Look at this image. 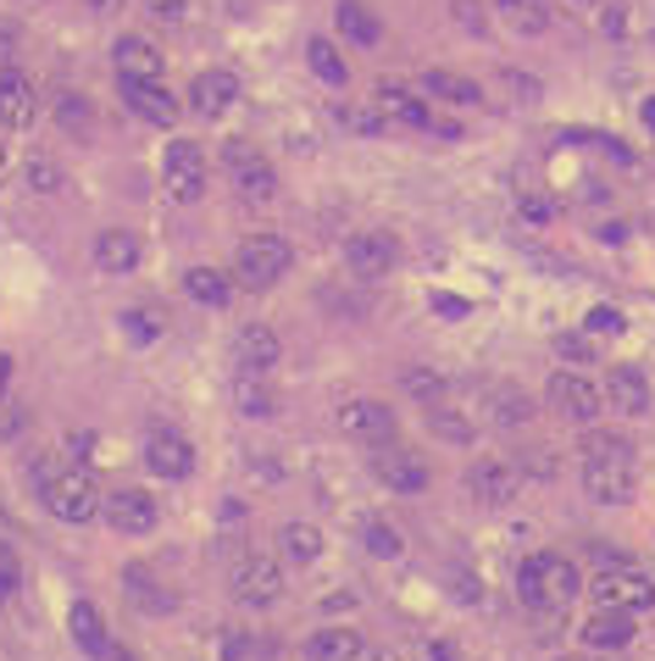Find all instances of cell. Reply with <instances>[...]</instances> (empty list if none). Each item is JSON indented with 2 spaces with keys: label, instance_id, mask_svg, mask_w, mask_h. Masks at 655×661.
<instances>
[{
  "label": "cell",
  "instance_id": "cell-11",
  "mask_svg": "<svg viewBox=\"0 0 655 661\" xmlns=\"http://www.w3.org/2000/svg\"><path fill=\"white\" fill-rule=\"evenodd\" d=\"M334 423H340V434L356 440V445H389V440H395V412H389L384 401H345V406L334 412Z\"/></svg>",
  "mask_w": 655,
  "mask_h": 661
},
{
  "label": "cell",
  "instance_id": "cell-39",
  "mask_svg": "<svg viewBox=\"0 0 655 661\" xmlns=\"http://www.w3.org/2000/svg\"><path fill=\"white\" fill-rule=\"evenodd\" d=\"M401 390H406L412 401H423V406H439V401H445V379H439L434 368H412V373L401 379Z\"/></svg>",
  "mask_w": 655,
  "mask_h": 661
},
{
  "label": "cell",
  "instance_id": "cell-57",
  "mask_svg": "<svg viewBox=\"0 0 655 661\" xmlns=\"http://www.w3.org/2000/svg\"><path fill=\"white\" fill-rule=\"evenodd\" d=\"M0 178H7V145H0Z\"/></svg>",
  "mask_w": 655,
  "mask_h": 661
},
{
  "label": "cell",
  "instance_id": "cell-37",
  "mask_svg": "<svg viewBox=\"0 0 655 661\" xmlns=\"http://www.w3.org/2000/svg\"><path fill=\"white\" fill-rule=\"evenodd\" d=\"M233 401H239V412H245V417H272V412H278L272 384H261V379H250V373H239V379H233Z\"/></svg>",
  "mask_w": 655,
  "mask_h": 661
},
{
  "label": "cell",
  "instance_id": "cell-27",
  "mask_svg": "<svg viewBox=\"0 0 655 661\" xmlns=\"http://www.w3.org/2000/svg\"><path fill=\"white\" fill-rule=\"evenodd\" d=\"M423 90H428L434 101H445V106H484V90H478L467 73H450V68L423 73Z\"/></svg>",
  "mask_w": 655,
  "mask_h": 661
},
{
  "label": "cell",
  "instance_id": "cell-18",
  "mask_svg": "<svg viewBox=\"0 0 655 661\" xmlns=\"http://www.w3.org/2000/svg\"><path fill=\"white\" fill-rule=\"evenodd\" d=\"M583 489L600 506H622L633 495V462H583Z\"/></svg>",
  "mask_w": 655,
  "mask_h": 661
},
{
  "label": "cell",
  "instance_id": "cell-28",
  "mask_svg": "<svg viewBox=\"0 0 655 661\" xmlns=\"http://www.w3.org/2000/svg\"><path fill=\"white\" fill-rule=\"evenodd\" d=\"M51 112H56V123H62L73 140H90V134H95V101H84L79 90H56V95H51Z\"/></svg>",
  "mask_w": 655,
  "mask_h": 661
},
{
  "label": "cell",
  "instance_id": "cell-50",
  "mask_svg": "<svg viewBox=\"0 0 655 661\" xmlns=\"http://www.w3.org/2000/svg\"><path fill=\"white\" fill-rule=\"evenodd\" d=\"M84 7H90V12H95V18H112V12H117V7H123V0H84Z\"/></svg>",
  "mask_w": 655,
  "mask_h": 661
},
{
  "label": "cell",
  "instance_id": "cell-46",
  "mask_svg": "<svg viewBox=\"0 0 655 661\" xmlns=\"http://www.w3.org/2000/svg\"><path fill=\"white\" fill-rule=\"evenodd\" d=\"M600 29H605L611 40L627 34V7H622V0H600Z\"/></svg>",
  "mask_w": 655,
  "mask_h": 661
},
{
  "label": "cell",
  "instance_id": "cell-26",
  "mask_svg": "<svg viewBox=\"0 0 655 661\" xmlns=\"http://www.w3.org/2000/svg\"><path fill=\"white\" fill-rule=\"evenodd\" d=\"M112 56H117V79H162V56H156V45L139 40V34H123V40L112 45Z\"/></svg>",
  "mask_w": 655,
  "mask_h": 661
},
{
  "label": "cell",
  "instance_id": "cell-53",
  "mask_svg": "<svg viewBox=\"0 0 655 661\" xmlns=\"http://www.w3.org/2000/svg\"><path fill=\"white\" fill-rule=\"evenodd\" d=\"M428 655H434V661H461V655H456L450 644H428Z\"/></svg>",
  "mask_w": 655,
  "mask_h": 661
},
{
  "label": "cell",
  "instance_id": "cell-8",
  "mask_svg": "<svg viewBox=\"0 0 655 661\" xmlns=\"http://www.w3.org/2000/svg\"><path fill=\"white\" fill-rule=\"evenodd\" d=\"M162 173H167V195L173 200H200L206 195V156H200V145H189V140H173L167 145V156H162Z\"/></svg>",
  "mask_w": 655,
  "mask_h": 661
},
{
  "label": "cell",
  "instance_id": "cell-44",
  "mask_svg": "<svg viewBox=\"0 0 655 661\" xmlns=\"http://www.w3.org/2000/svg\"><path fill=\"white\" fill-rule=\"evenodd\" d=\"M495 90H506L517 106H522V101H539V84H533V79H522V73H495Z\"/></svg>",
  "mask_w": 655,
  "mask_h": 661
},
{
  "label": "cell",
  "instance_id": "cell-7",
  "mask_svg": "<svg viewBox=\"0 0 655 661\" xmlns=\"http://www.w3.org/2000/svg\"><path fill=\"white\" fill-rule=\"evenodd\" d=\"M283 362V340L272 334L267 322H245L233 334V368L250 379H272V368Z\"/></svg>",
  "mask_w": 655,
  "mask_h": 661
},
{
  "label": "cell",
  "instance_id": "cell-12",
  "mask_svg": "<svg viewBox=\"0 0 655 661\" xmlns=\"http://www.w3.org/2000/svg\"><path fill=\"white\" fill-rule=\"evenodd\" d=\"M467 495L478 500V506H511L517 495H522V467H511V462H472V473H467Z\"/></svg>",
  "mask_w": 655,
  "mask_h": 661
},
{
  "label": "cell",
  "instance_id": "cell-54",
  "mask_svg": "<svg viewBox=\"0 0 655 661\" xmlns=\"http://www.w3.org/2000/svg\"><path fill=\"white\" fill-rule=\"evenodd\" d=\"M106 661H139L134 650H123V644H106Z\"/></svg>",
  "mask_w": 655,
  "mask_h": 661
},
{
  "label": "cell",
  "instance_id": "cell-48",
  "mask_svg": "<svg viewBox=\"0 0 655 661\" xmlns=\"http://www.w3.org/2000/svg\"><path fill=\"white\" fill-rule=\"evenodd\" d=\"M18 595V567H12V556H0V600H12Z\"/></svg>",
  "mask_w": 655,
  "mask_h": 661
},
{
  "label": "cell",
  "instance_id": "cell-49",
  "mask_svg": "<svg viewBox=\"0 0 655 661\" xmlns=\"http://www.w3.org/2000/svg\"><path fill=\"white\" fill-rule=\"evenodd\" d=\"M145 7H150L156 18H178V12H184V0H145Z\"/></svg>",
  "mask_w": 655,
  "mask_h": 661
},
{
  "label": "cell",
  "instance_id": "cell-43",
  "mask_svg": "<svg viewBox=\"0 0 655 661\" xmlns=\"http://www.w3.org/2000/svg\"><path fill=\"white\" fill-rule=\"evenodd\" d=\"M589 334H594V340L622 334V311H616V306H594V311H589Z\"/></svg>",
  "mask_w": 655,
  "mask_h": 661
},
{
  "label": "cell",
  "instance_id": "cell-5",
  "mask_svg": "<svg viewBox=\"0 0 655 661\" xmlns=\"http://www.w3.org/2000/svg\"><path fill=\"white\" fill-rule=\"evenodd\" d=\"M600 606H622V611H649L655 606V578L649 572H638L633 561H622V567H605L600 578H594V589H589Z\"/></svg>",
  "mask_w": 655,
  "mask_h": 661
},
{
  "label": "cell",
  "instance_id": "cell-23",
  "mask_svg": "<svg viewBox=\"0 0 655 661\" xmlns=\"http://www.w3.org/2000/svg\"><path fill=\"white\" fill-rule=\"evenodd\" d=\"M605 401H611V412L644 417V412H649V379H644L638 368H616V373L605 379Z\"/></svg>",
  "mask_w": 655,
  "mask_h": 661
},
{
  "label": "cell",
  "instance_id": "cell-16",
  "mask_svg": "<svg viewBox=\"0 0 655 661\" xmlns=\"http://www.w3.org/2000/svg\"><path fill=\"white\" fill-rule=\"evenodd\" d=\"M123 101H128L134 117H145V123H156V128L178 123V101L162 90V79H123Z\"/></svg>",
  "mask_w": 655,
  "mask_h": 661
},
{
  "label": "cell",
  "instance_id": "cell-13",
  "mask_svg": "<svg viewBox=\"0 0 655 661\" xmlns=\"http://www.w3.org/2000/svg\"><path fill=\"white\" fill-rule=\"evenodd\" d=\"M101 512H106V523H112L117 534H128V539L150 534V528H156V517H162V512H156V495H150V489H112Z\"/></svg>",
  "mask_w": 655,
  "mask_h": 661
},
{
  "label": "cell",
  "instance_id": "cell-22",
  "mask_svg": "<svg viewBox=\"0 0 655 661\" xmlns=\"http://www.w3.org/2000/svg\"><path fill=\"white\" fill-rule=\"evenodd\" d=\"M484 412L500 423V428H528L533 423V401L517 390V384H484Z\"/></svg>",
  "mask_w": 655,
  "mask_h": 661
},
{
  "label": "cell",
  "instance_id": "cell-30",
  "mask_svg": "<svg viewBox=\"0 0 655 661\" xmlns=\"http://www.w3.org/2000/svg\"><path fill=\"white\" fill-rule=\"evenodd\" d=\"M184 295L200 300V306H228L233 283H228V272H217V267H189V272H184Z\"/></svg>",
  "mask_w": 655,
  "mask_h": 661
},
{
  "label": "cell",
  "instance_id": "cell-20",
  "mask_svg": "<svg viewBox=\"0 0 655 661\" xmlns=\"http://www.w3.org/2000/svg\"><path fill=\"white\" fill-rule=\"evenodd\" d=\"M373 106H378V117H384V128H389V134H401V128H428V123H434V117H428V106H423L412 90H395V84H384Z\"/></svg>",
  "mask_w": 655,
  "mask_h": 661
},
{
  "label": "cell",
  "instance_id": "cell-10",
  "mask_svg": "<svg viewBox=\"0 0 655 661\" xmlns=\"http://www.w3.org/2000/svg\"><path fill=\"white\" fill-rule=\"evenodd\" d=\"M550 406L566 417V423H594L605 412V390L589 384L583 373H550Z\"/></svg>",
  "mask_w": 655,
  "mask_h": 661
},
{
  "label": "cell",
  "instance_id": "cell-9",
  "mask_svg": "<svg viewBox=\"0 0 655 661\" xmlns=\"http://www.w3.org/2000/svg\"><path fill=\"white\" fill-rule=\"evenodd\" d=\"M395 261H401V239L384 234V228H367V234H351V239H345V267H351V278H384Z\"/></svg>",
  "mask_w": 655,
  "mask_h": 661
},
{
  "label": "cell",
  "instance_id": "cell-47",
  "mask_svg": "<svg viewBox=\"0 0 655 661\" xmlns=\"http://www.w3.org/2000/svg\"><path fill=\"white\" fill-rule=\"evenodd\" d=\"M522 217H528V223H550V217H555V206H550L544 195H522Z\"/></svg>",
  "mask_w": 655,
  "mask_h": 661
},
{
  "label": "cell",
  "instance_id": "cell-29",
  "mask_svg": "<svg viewBox=\"0 0 655 661\" xmlns=\"http://www.w3.org/2000/svg\"><path fill=\"white\" fill-rule=\"evenodd\" d=\"M278 550H283L289 567H311V561L322 556V534H316L311 523H283V528H278Z\"/></svg>",
  "mask_w": 655,
  "mask_h": 661
},
{
  "label": "cell",
  "instance_id": "cell-21",
  "mask_svg": "<svg viewBox=\"0 0 655 661\" xmlns=\"http://www.w3.org/2000/svg\"><path fill=\"white\" fill-rule=\"evenodd\" d=\"M139 256H145V245H139L134 228H106V234L95 239V267L112 272V278H117V272H134Z\"/></svg>",
  "mask_w": 655,
  "mask_h": 661
},
{
  "label": "cell",
  "instance_id": "cell-32",
  "mask_svg": "<svg viewBox=\"0 0 655 661\" xmlns=\"http://www.w3.org/2000/svg\"><path fill=\"white\" fill-rule=\"evenodd\" d=\"M340 34L351 40V45H378V18H373V7H362V0H340Z\"/></svg>",
  "mask_w": 655,
  "mask_h": 661
},
{
  "label": "cell",
  "instance_id": "cell-24",
  "mask_svg": "<svg viewBox=\"0 0 655 661\" xmlns=\"http://www.w3.org/2000/svg\"><path fill=\"white\" fill-rule=\"evenodd\" d=\"M145 462H150V473H156V478H189L195 451H189V440H178V434H150Z\"/></svg>",
  "mask_w": 655,
  "mask_h": 661
},
{
  "label": "cell",
  "instance_id": "cell-15",
  "mask_svg": "<svg viewBox=\"0 0 655 661\" xmlns=\"http://www.w3.org/2000/svg\"><path fill=\"white\" fill-rule=\"evenodd\" d=\"M373 473L395 489V495H423L434 478H428V467L412 456V451H395V445H378V456H373Z\"/></svg>",
  "mask_w": 655,
  "mask_h": 661
},
{
  "label": "cell",
  "instance_id": "cell-31",
  "mask_svg": "<svg viewBox=\"0 0 655 661\" xmlns=\"http://www.w3.org/2000/svg\"><path fill=\"white\" fill-rule=\"evenodd\" d=\"M67 628H73V639H79L90 655H106L112 639H106V622H101V611H95L90 600H79V606L67 611Z\"/></svg>",
  "mask_w": 655,
  "mask_h": 661
},
{
  "label": "cell",
  "instance_id": "cell-2",
  "mask_svg": "<svg viewBox=\"0 0 655 661\" xmlns=\"http://www.w3.org/2000/svg\"><path fill=\"white\" fill-rule=\"evenodd\" d=\"M40 500H45V512H51L56 523H90V517L106 506L101 484H95L84 467H56V473L40 484Z\"/></svg>",
  "mask_w": 655,
  "mask_h": 661
},
{
  "label": "cell",
  "instance_id": "cell-1",
  "mask_svg": "<svg viewBox=\"0 0 655 661\" xmlns=\"http://www.w3.org/2000/svg\"><path fill=\"white\" fill-rule=\"evenodd\" d=\"M578 589H583V572H578L566 556H528V561L517 567V595H522V606L561 611V606L578 600Z\"/></svg>",
  "mask_w": 655,
  "mask_h": 661
},
{
  "label": "cell",
  "instance_id": "cell-38",
  "mask_svg": "<svg viewBox=\"0 0 655 661\" xmlns=\"http://www.w3.org/2000/svg\"><path fill=\"white\" fill-rule=\"evenodd\" d=\"M362 545H367L373 556H384V561L406 550V539H401V528H395V523H384V517H367V523H362Z\"/></svg>",
  "mask_w": 655,
  "mask_h": 661
},
{
  "label": "cell",
  "instance_id": "cell-36",
  "mask_svg": "<svg viewBox=\"0 0 655 661\" xmlns=\"http://www.w3.org/2000/svg\"><path fill=\"white\" fill-rule=\"evenodd\" d=\"M495 12H500L511 29H522V34L550 29V0H495Z\"/></svg>",
  "mask_w": 655,
  "mask_h": 661
},
{
  "label": "cell",
  "instance_id": "cell-34",
  "mask_svg": "<svg viewBox=\"0 0 655 661\" xmlns=\"http://www.w3.org/2000/svg\"><path fill=\"white\" fill-rule=\"evenodd\" d=\"M356 644H362V633H351V628H316L305 650H311V661H351Z\"/></svg>",
  "mask_w": 655,
  "mask_h": 661
},
{
  "label": "cell",
  "instance_id": "cell-42",
  "mask_svg": "<svg viewBox=\"0 0 655 661\" xmlns=\"http://www.w3.org/2000/svg\"><path fill=\"white\" fill-rule=\"evenodd\" d=\"M594 334H561L555 340V357H566V362H594Z\"/></svg>",
  "mask_w": 655,
  "mask_h": 661
},
{
  "label": "cell",
  "instance_id": "cell-25",
  "mask_svg": "<svg viewBox=\"0 0 655 661\" xmlns=\"http://www.w3.org/2000/svg\"><path fill=\"white\" fill-rule=\"evenodd\" d=\"M123 583H128V600L139 606V611H150V617H167V611H178V595L150 572V567H128L123 572Z\"/></svg>",
  "mask_w": 655,
  "mask_h": 661
},
{
  "label": "cell",
  "instance_id": "cell-4",
  "mask_svg": "<svg viewBox=\"0 0 655 661\" xmlns=\"http://www.w3.org/2000/svg\"><path fill=\"white\" fill-rule=\"evenodd\" d=\"M289 267H294V250L283 234H250L233 256V278L245 289H272L278 278H289Z\"/></svg>",
  "mask_w": 655,
  "mask_h": 661
},
{
  "label": "cell",
  "instance_id": "cell-56",
  "mask_svg": "<svg viewBox=\"0 0 655 661\" xmlns=\"http://www.w3.org/2000/svg\"><path fill=\"white\" fill-rule=\"evenodd\" d=\"M644 123H649V128H655V101H644Z\"/></svg>",
  "mask_w": 655,
  "mask_h": 661
},
{
  "label": "cell",
  "instance_id": "cell-55",
  "mask_svg": "<svg viewBox=\"0 0 655 661\" xmlns=\"http://www.w3.org/2000/svg\"><path fill=\"white\" fill-rule=\"evenodd\" d=\"M351 661H384V655H378L373 644H356V655H351Z\"/></svg>",
  "mask_w": 655,
  "mask_h": 661
},
{
  "label": "cell",
  "instance_id": "cell-33",
  "mask_svg": "<svg viewBox=\"0 0 655 661\" xmlns=\"http://www.w3.org/2000/svg\"><path fill=\"white\" fill-rule=\"evenodd\" d=\"M305 62H311V73H316L328 90H345V84H351V68H345V56H340L334 45H328V40H311V45H305Z\"/></svg>",
  "mask_w": 655,
  "mask_h": 661
},
{
  "label": "cell",
  "instance_id": "cell-3",
  "mask_svg": "<svg viewBox=\"0 0 655 661\" xmlns=\"http://www.w3.org/2000/svg\"><path fill=\"white\" fill-rule=\"evenodd\" d=\"M222 173H228V189H233L245 206H272V195H278V173H272V162H267L256 145L228 140V145H222Z\"/></svg>",
  "mask_w": 655,
  "mask_h": 661
},
{
  "label": "cell",
  "instance_id": "cell-14",
  "mask_svg": "<svg viewBox=\"0 0 655 661\" xmlns=\"http://www.w3.org/2000/svg\"><path fill=\"white\" fill-rule=\"evenodd\" d=\"M633 611H622V606H600L594 617H583V628H578V639H583V650H627L633 644Z\"/></svg>",
  "mask_w": 655,
  "mask_h": 661
},
{
  "label": "cell",
  "instance_id": "cell-51",
  "mask_svg": "<svg viewBox=\"0 0 655 661\" xmlns=\"http://www.w3.org/2000/svg\"><path fill=\"white\" fill-rule=\"evenodd\" d=\"M18 51V29H0V62H7Z\"/></svg>",
  "mask_w": 655,
  "mask_h": 661
},
{
  "label": "cell",
  "instance_id": "cell-35",
  "mask_svg": "<svg viewBox=\"0 0 655 661\" xmlns=\"http://www.w3.org/2000/svg\"><path fill=\"white\" fill-rule=\"evenodd\" d=\"M578 456H583V462H633V445H627V434L589 428V434H583V445H578Z\"/></svg>",
  "mask_w": 655,
  "mask_h": 661
},
{
  "label": "cell",
  "instance_id": "cell-41",
  "mask_svg": "<svg viewBox=\"0 0 655 661\" xmlns=\"http://www.w3.org/2000/svg\"><path fill=\"white\" fill-rule=\"evenodd\" d=\"M29 189H34V195H56V189H62V167H56L51 156H34V162H29Z\"/></svg>",
  "mask_w": 655,
  "mask_h": 661
},
{
  "label": "cell",
  "instance_id": "cell-45",
  "mask_svg": "<svg viewBox=\"0 0 655 661\" xmlns=\"http://www.w3.org/2000/svg\"><path fill=\"white\" fill-rule=\"evenodd\" d=\"M450 12H456V23H461L467 34H484V29H489V18H484L478 0H450Z\"/></svg>",
  "mask_w": 655,
  "mask_h": 661
},
{
  "label": "cell",
  "instance_id": "cell-40",
  "mask_svg": "<svg viewBox=\"0 0 655 661\" xmlns=\"http://www.w3.org/2000/svg\"><path fill=\"white\" fill-rule=\"evenodd\" d=\"M428 428H434L439 440H450V445H467V440H472V423H467L461 412H450L445 401H439V406H428Z\"/></svg>",
  "mask_w": 655,
  "mask_h": 661
},
{
  "label": "cell",
  "instance_id": "cell-17",
  "mask_svg": "<svg viewBox=\"0 0 655 661\" xmlns=\"http://www.w3.org/2000/svg\"><path fill=\"white\" fill-rule=\"evenodd\" d=\"M40 117V95L18 68H0V123L7 128H29Z\"/></svg>",
  "mask_w": 655,
  "mask_h": 661
},
{
  "label": "cell",
  "instance_id": "cell-6",
  "mask_svg": "<svg viewBox=\"0 0 655 661\" xmlns=\"http://www.w3.org/2000/svg\"><path fill=\"white\" fill-rule=\"evenodd\" d=\"M228 589L239 595V606H272L283 595V567L272 556H239L228 572Z\"/></svg>",
  "mask_w": 655,
  "mask_h": 661
},
{
  "label": "cell",
  "instance_id": "cell-19",
  "mask_svg": "<svg viewBox=\"0 0 655 661\" xmlns=\"http://www.w3.org/2000/svg\"><path fill=\"white\" fill-rule=\"evenodd\" d=\"M233 101H239V79L222 73V68H206V73L189 84V106H195L200 117H222Z\"/></svg>",
  "mask_w": 655,
  "mask_h": 661
},
{
  "label": "cell",
  "instance_id": "cell-52",
  "mask_svg": "<svg viewBox=\"0 0 655 661\" xmlns=\"http://www.w3.org/2000/svg\"><path fill=\"white\" fill-rule=\"evenodd\" d=\"M7 390H12V357H0V401H7Z\"/></svg>",
  "mask_w": 655,
  "mask_h": 661
}]
</instances>
